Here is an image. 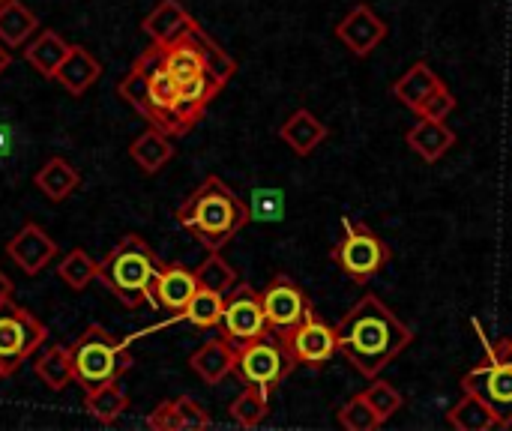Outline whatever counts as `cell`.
Returning a JSON list of instances; mask_svg holds the SVG:
<instances>
[{
	"mask_svg": "<svg viewBox=\"0 0 512 431\" xmlns=\"http://www.w3.org/2000/svg\"><path fill=\"white\" fill-rule=\"evenodd\" d=\"M192 21H195V18L183 9L180 0H159V3L153 6V12L141 21V30H144L153 42L165 45V42L177 39Z\"/></svg>",
	"mask_w": 512,
	"mask_h": 431,
	"instance_id": "cell-22",
	"label": "cell"
},
{
	"mask_svg": "<svg viewBox=\"0 0 512 431\" xmlns=\"http://www.w3.org/2000/svg\"><path fill=\"white\" fill-rule=\"evenodd\" d=\"M252 222H279L285 213V198L279 189H255L249 204Z\"/></svg>",
	"mask_w": 512,
	"mask_h": 431,
	"instance_id": "cell-36",
	"label": "cell"
},
{
	"mask_svg": "<svg viewBox=\"0 0 512 431\" xmlns=\"http://www.w3.org/2000/svg\"><path fill=\"white\" fill-rule=\"evenodd\" d=\"M297 369V363L291 360V354L285 351L282 339L267 330L264 336L237 345V363H234V375L246 384V387H258L264 393H273L276 387H282V381Z\"/></svg>",
	"mask_w": 512,
	"mask_h": 431,
	"instance_id": "cell-9",
	"label": "cell"
},
{
	"mask_svg": "<svg viewBox=\"0 0 512 431\" xmlns=\"http://www.w3.org/2000/svg\"><path fill=\"white\" fill-rule=\"evenodd\" d=\"M333 261L351 282L366 285L393 261V249L363 222L342 216V240L333 246Z\"/></svg>",
	"mask_w": 512,
	"mask_h": 431,
	"instance_id": "cell-7",
	"label": "cell"
},
{
	"mask_svg": "<svg viewBox=\"0 0 512 431\" xmlns=\"http://www.w3.org/2000/svg\"><path fill=\"white\" fill-rule=\"evenodd\" d=\"M177 402V417H180V431H201V429H210L213 426V420H210V414L195 402V399H189V396H180V399H174Z\"/></svg>",
	"mask_w": 512,
	"mask_h": 431,
	"instance_id": "cell-38",
	"label": "cell"
},
{
	"mask_svg": "<svg viewBox=\"0 0 512 431\" xmlns=\"http://www.w3.org/2000/svg\"><path fill=\"white\" fill-rule=\"evenodd\" d=\"M12 303V279L0 270V306Z\"/></svg>",
	"mask_w": 512,
	"mask_h": 431,
	"instance_id": "cell-41",
	"label": "cell"
},
{
	"mask_svg": "<svg viewBox=\"0 0 512 431\" xmlns=\"http://www.w3.org/2000/svg\"><path fill=\"white\" fill-rule=\"evenodd\" d=\"M6 255H9V261L21 270V273H27V276H36V273H42L51 261H54V255H57V243L36 225V222H27V225H21V231L6 243Z\"/></svg>",
	"mask_w": 512,
	"mask_h": 431,
	"instance_id": "cell-15",
	"label": "cell"
},
{
	"mask_svg": "<svg viewBox=\"0 0 512 431\" xmlns=\"http://www.w3.org/2000/svg\"><path fill=\"white\" fill-rule=\"evenodd\" d=\"M456 111V96L450 93V87H441L420 111V117H435V120H447Z\"/></svg>",
	"mask_w": 512,
	"mask_h": 431,
	"instance_id": "cell-39",
	"label": "cell"
},
{
	"mask_svg": "<svg viewBox=\"0 0 512 431\" xmlns=\"http://www.w3.org/2000/svg\"><path fill=\"white\" fill-rule=\"evenodd\" d=\"M162 63L180 84L207 72L225 87L237 72V63L222 51V45L210 33H204L198 21H192L177 39L162 45Z\"/></svg>",
	"mask_w": 512,
	"mask_h": 431,
	"instance_id": "cell-5",
	"label": "cell"
},
{
	"mask_svg": "<svg viewBox=\"0 0 512 431\" xmlns=\"http://www.w3.org/2000/svg\"><path fill=\"white\" fill-rule=\"evenodd\" d=\"M33 372H36V378H39L48 390H54V393L66 390V387L75 381L72 351H69V348H63V345H51V348H45V351L36 357Z\"/></svg>",
	"mask_w": 512,
	"mask_h": 431,
	"instance_id": "cell-26",
	"label": "cell"
},
{
	"mask_svg": "<svg viewBox=\"0 0 512 431\" xmlns=\"http://www.w3.org/2000/svg\"><path fill=\"white\" fill-rule=\"evenodd\" d=\"M339 354L363 375L378 378L414 339L411 327L378 297L363 294L336 324Z\"/></svg>",
	"mask_w": 512,
	"mask_h": 431,
	"instance_id": "cell-1",
	"label": "cell"
},
{
	"mask_svg": "<svg viewBox=\"0 0 512 431\" xmlns=\"http://www.w3.org/2000/svg\"><path fill=\"white\" fill-rule=\"evenodd\" d=\"M339 426L345 431H378L384 423L378 420V414L369 408V402L363 399V393H357L354 399H348L339 408Z\"/></svg>",
	"mask_w": 512,
	"mask_h": 431,
	"instance_id": "cell-35",
	"label": "cell"
},
{
	"mask_svg": "<svg viewBox=\"0 0 512 431\" xmlns=\"http://www.w3.org/2000/svg\"><path fill=\"white\" fill-rule=\"evenodd\" d=\"M510 431H512V426H510Z\"/></svg>",
	"mask_w": 512,
	"mask_h": 431,
	"instance_id": "cell-46",
	"label": "cell"
},
{
	"mask_svg": "<svg viewBox=\"0 0 512 431\" xmlns=\"http://www.w3.org/2000/svg\"><path fill=\"white\" fill-rule=\"evenodd\" d=\"M39 21L21 0H6L0 6V42L9 48H21L33 39Z\"/></svg>",
	"mask_w": 512,
	"mask_h": 431,
	"instance_id": "cell-27",
	"label": "cell"
},
{
	"mask_svg": "<svg viewBox=\"0 0 512 431\" xmlns=\"http://www.w3.org/2000/svg\"><path fill=\"white\" fill-rule=\"evenodd\" d=\"M504 345H507V348H510V351H512V339H504Z\"/></svg>",
	"mask_w": 512,
	"mask_h": 431,
	"instance_id": "cell-44",
	"label": "cell"
},
{
	"mask_svg": "<svg viewBox=\"0 0 512 431\" xmlns=\"http://www.w3.org/2000/svg\"><path fill=\"white\" fill-rule=\"evenodd\" d=\"M264 300V315H267V327L276 336L291 333L297 324H303V318L312 312V300L309 294L288 276H273L270 285L261 291Z\"/></svg>",
	"mask_w": 512,
	"mask_h": 431,
	"instance_id": "cell-13",
	"label": "cell"
},
{
	"mask_svg": "<svg viewBox=\"0 0 512 431\" xmlns=\"http://www.w3.org/2000/svg\"><path fill=\"white\" fill-rule=\"evenodd\" d=\"M408 147L423 159V162H438L450 153V147L456 144V132L447 126V120H435V117H420L408 135H405Z\"/></svg>",
	"mask_w": 512,
	"mask_h": 431,
	"instance_id": "cell-18",
	"label": "cell"
},
{
	"mask_svg": "<svg viewBox=\"0 0 512 431\" xmlns=\"http://www.w3.org/2000/svg\"><path fill=\"white\" fill-rule=\"evenodd\" d=\"M69 351H72L75 381L84 390H96L102 384H111L123 372L132 369L129 339H117L99 324L87 327Z\"/></svg>",
	"mask_w": 512,
	"mask_h": 431,
	"instance_id": "cell-6",
	"label": "cell"
},
{
	"mask_svg": "<svg viewBox=\"0 0 512 431\" xmlns=\"http://www.w3.org/2000/svg\"><path fill=\"white\" fill-rule=\"evenodd\" d=\"M222 90V84L213 78V75H195V78H189V81H183L180 84V96L183 99H189L192 105H198V108H204L207 111V105L216 99V93Z\"/></svg>",
	"mask_w": 512,
	"mask_h": 431,
	"instance_id": "cell-37",
	"label": "cell"
},
{
	"mask_svg": "<svg viewBox=\"0 0 512 431\" xmlns=\"http://www.w3.org/2000/svg\"><path fill=\"white\" fill-rule=\"evenodd\" d=\"M36 189L48 198V201H63L69 198L78 186H81V174L75 171V165H69L60 156H51L33 177Z\"/></svg>",
	"mask_w": 512,
	"mask_h": 431,
	"instance_id": "cell-24",
	"label": "cell"
},
{
	"mask_svg": "<svg viewBox=\"0 0 512 431\" xmlns=\"http://www.w3.org/2000/svg\"><path fill=\"white\" fill-rule=\"evenodd\" d=\"M126 405H129V399H126L123 387H117V381L102 384V387H96V390H84V411H87L96 423H102V426L117 423V420L123 417Z\"/></svg>",
	"mask_w": 512,
	"mask_h": 431,
	"instance_id": "cell-28",
	"label": "cell"
},
{
	"mask_svg": "<svg viewBox=\"0 0 512 431\" xmlns=\"http://www.w3.org/2000/svg\"><path fill=\"white\" fill-rule=\"evenodd\" d=\"M450 426L459 431H492L498 429V417L489 411V405L483 399H477L474 393H465L462 402H456L447 414Z\"/></svg>",
	"mask_w": 512,
	"mask_h": 431,
	"instance_id": "cell-29",
	"label": "cell"
},
{
	"mask_svg": "<svg viewBox=\"0 0 512 431\" xmlns=\"http://www.w3.org/2000/svg\"><path fill=\"white\" fill-rule=\"evenodd\" d=\"M441 87H447L444 84V78L441 75H435V69L429 66V63H414L393 87H390V93H393V99H399L405 108H411L417 117H420V111H423V105L441 90Z\"/></svg>",
	"mask_w": 512,
	"mask_h": 431,
	"instance_id": "cell-17",
	"label": "cell"
},
{
	"mask_svg": "<svg viewBox=\"0 0 512 431\" xmlns=\"http://www.w3.org/2000/svg\"><path fill=\"white\" fill-rule=\"evenodd\" d=\"M69 48H72V45H69L57 30H39V33L24 45V57H27V63H30L39 75L54 78L57 66H60L63 57L69 54Z\"/></svg>",
	"mask_w": 512,
	"mask_h": 431,
	"instance_id": "cell-23",
	"label": "cell"
},
{
	"mask_svg": "<svg viewBox=\"0 0 512 431\" xmlns=\"http://www.w3.org/2000/svg\"><path fill=\"white\" fill-rule=\"evenodd\" d=\"M177 222L207 252H222L252 222V213L249 204L222 177L210 174L177 207Z\"/></svg>",
	"mask_w": 512,
	"mask_h": 431,
	"instance_id": "cell-2",
	"label": "cell"
},
{
	"mask_svg": "<svg viewBox=\"0 0 512 431\" xmlns=\"http://www.w3.org/2000/svg\"><path fill=\"white\" fill-rule=\"evenodd\" d=\"M117 93L138 114H144L150 126L162 129L168 138L180 135L177 120H174V102L180 96V81L165 69L159 42H153L147 51H141V57L132 63V69L117 84Z\"/></svg>",
	"mask_w": 512,
	"mask_h": 431,
	"instance_id": "cell-3",
	"label": "cell"
},
{
	"mask_svg": "<svg viewBox=\"0 0 512 431\" xmlns=\"http://www.w3.org/2000/svg\"><path fill=\"white\" fill-rule=\"evenodd\" d=\"M159 270H162V261L156 258L150 243L138 234H126L99 261V282L126 309H138L141 303H153V282Z\"/></svg>",
	"mask_w": 512,
	"mask_h": 431,
	"instance_id": "cell-4",
	"label": "cell"
},
{
	"mask_svg": "<svg viewBox=\"0 0 512 431\" xmlns=\"http://www.w3.org/2000/svg\"><path fill=\"white\" fill-rule=\"evenodd\" d=\"M231 420L243 429H255L264 423L267 411H270V393L258 390V387H246L234 402H231Z\"/></svg>",
	"mask_w": 512,
	"mask_h": 431,
	"instance_id": "cell-31",
	"label": "cell"
},
{
	"mask_svg": "<svg viewBox=\"0 0 512 431\" xmlns=\"http://www.w3.org/2000/svg\"><path fill=\"white\" fill-rule=\"evenodd\" d=\"M219 327H222V336L234 348L264 336L270 327H267L261 291H255L252 285H234L231 294L225 297V309H222V324Z\"/></svg>",
	"mask_w": 512,
	"mask_h": 431,
	"instance_id": "cell-12",
	"label": "cell"
},
{
	"mask_svg": "<svg viewBox=\"0 0 512 431\" xmlns=\"http://www.w3.org/2000/svg\"><path fill=\"white\" fill-rule=\"evenodd\" d=\"M195 276H198V285H201V288L216 291V294H222V297H228L231 288L237 285V270H234L219 252H210V255L201 261V267L195 270Z\"/></svg>",
	"mask_w": 512,
	"mask_h": 431,
	"instance_id": "cell-33",
	"label": "cell"
},
{
	"mask_svg": "<svg viewBox=\"0 0 512 431\" xmlns=\"http://www.w3.org/2000/svg\"><path fill=\"white\" fill-rule=\"evenodd\" d=\"M9 63H12V54H9V45H3L0 42V75L9 69Z\"/></svg>",
	"mask_w": 512,
	"mask_h": 431,
	"instance_id": "cell-42",
	"label": "cell"
},
{
	"mask_svg": "<svg viewBox=\"0 0 512 431\" xmlns=\"http://www.w3.org/2000/svg\"><path fill=\"white\" fill-rule=\"evenodd\" d=\"M147 429L153 431H180V417H177V402H162L156 411L147 417Z\"/></svg>",
	"mask_w": 512,
	"mask_h": 431,
	"instance_id": "cell-40",
	"label": "cell"
},
{
	"mask_svg": "<svg viewBox=\"0 0 512 431\" xmlns=\"http://www.w3.org/2000/svg\"><path fill=\"white\" fill-rule=\"evenodd\" d=\"M6 375H9V369H6V366L0 363V378H6Z\"/></svg>",
	"mask_w": 512,
	"mask_h": 431,
	"instance_id": "cell-43",
	"label": "cell"
},
{
	"mask_svg": "<svg viewBox=\"0 0 512 431\" xmlns=\"http://www.w3.org/2000/svg\"><path fill=\"white\" fill-rule=\"evenodd\" d=\"M285 351L291 354V360L297 366H306L312 372H321L330 366V360L339 354V333L336 324H327L321 315H315V309L303 318V324H297L291 333L279 336Z\"/></svg>",
	"mask_w": 512,
	"mask_h": 431,
	"instance_id": "cell-10",
	"label": "cell"
},
{
	"mask_svg": "<svg viewBox=\"0 0 512 431\" xmlns=\"http://www.w3.org/2000/svg\"><path fill=\"white\" fill-rule=\"evenodd\" d=\"M57 276L63 285H69V291H84L93 279H99V261H93L84 249H72L60 261Z\"/></svg>",
	"mask_w": 512,
	"mask_h": 431,
	"instance_id": "cell-32",
	"label": "cell"
},
{
	"mask_svg": "<svg viewBox=\"0 0 512 431\" xmlns=\"http://www.w3.org/2000/svg\"><path fill=\"white\" fill-rule=\"evenodd\" d=\"M336 39H339L354 57H369V54L387 39V24H384V18H381L369 3H357V6L336 24Z\"/></svg>",
	"mask_w": 512,
	"mask_h": 431,
	"instance_id": "cell-14",
	"label": "cell"
},
{
	"mask_svg": "<svg viewBox=\"0 0 512 431\" xmlns=\"http://www.w3.org/2000/svg\"><path fill=\"white\" fill-rule=\"evenodd\" d=\"M198 288L201 285H198L195 270H189L183 264H162V270L156 273V282H153V306L180 315Z\"/></svg>",
	"mask_w": 512,
	"mask_h": 431,
	"instance_id": "cell-16",
	"label": "cell"
},
{
	"mask_svg": "<svg viewBox=\"0 0 512 431\" xmlns=\"http://www.w3.org/2000/svg\"><path fill=\"white\" fill-rule=\"evenodd\" d=\"M3 3H6V0H0V6H3Z\"/></svg>",
	"mask_w": 512,
	"mask_h": 431,
	"instance_id": "cell-45",
	"label": "cell"
},
{
	"mask_svg": "<svg viewBox=\"0 0 512 431\" xmlns=\"http://www.w3.org/2000/svg\"><path fill=\"white\" fill-rule=\"evenodd\" d=\"M129 156H132V162H135L144 174H156V171H162V168L171 162L174 147H171V141H168V135H165L162 129L150 126L147 132H141V135L132 141Z\"/></svg>",
	"mask_w": 512,
	"mask_h": 431,
	"instance_id": "cell-25",
	"label": "cell"
},
{
	"mask_svg": "<svg viewBox=\"0 0 512 431\" xmlns=\"http://www.w3.org/2000/svg\"><path fill=\"white\" fill-rule=\"evenodd\" d=\"M234 363H237V348H234L225 336H222V339L204 342V345L189 357L192 372H195L204 384H210V387H216V384H222L228 375H234Z\"/></svg>",
	"mask_w": 512,
	"mask_h": 431,
	"instance_id": "cell-19",
	"label": "cell"
},
{
	"mask_svg": "<svg viewBox=\"0 0 512 431\" xmlns=\"http://www.w3.org/2000/svg\"><path fill=\"white\" fill-rule=\"evenodd\" d=\"M363 399L369 402V408L378 414L381 423H387V420H390L393 414H399L402 405H405L402 393H399L390 381H381V378H372V384L363 390Z\"/></svg>",
	"mask_w": 512,
	"mask_h": 431,
	"instance_id": "cell-34",
	"label": "cell"
},
{
	"mask_svg": "<svg viewBox=\"0 0 512 431\" xmlns=\"http://www.w3.org/2000/svg\"><path fill=\"white\" fill-rule=\"evenodd\" d=\"M222 309H225V297L222 294L198 288L195 297L189 300V306L180 312V318H186L198 330H213V327L222 324Z\"/></svg>",
	"mask_w": 512,
	"mask_h": 431,
	"instance_id": "cell-30",
	"label": "cell"
},
{
	"mask_svg": "<svg viewBox=\"0 0 512 431\" xmlns=\"http://www.w3.org/2000/svg\"><path fill=\"white\" fill-rule=\"evenodd\" d=\"M327 135H330V129H327L312 111H306V108L294 111V114L282 123V129H279V138H282L297 156L315 153V147H321V141H324Z\"/></svg>",
	"mask_w": 512,
	"mask_h": 431,
	"instance_id": "cell-21",
	"label": "cell"
},
{
	"mask_svg": "<svg viewBox=\"0 0 512 431\" xmlns=\"http://www.w3.org/2000/svg\"><path fill=\"white\" fill-rule=\"evenodd\" d=\"M462 393H474L498 417V429L512 426V351L501 342L489 348L486 363L474 366L462 378Z\"/></svg>",
	"mask_w": 512,
	"mask_h": 431,
	"instance_id": "cell-8",
	"label": "cell"
},
{
	"mask_svg": "<svg viewBox=\"0 0 512 431\" xmlns=\"http://www.w3.org/2000/svg\"><path fill=\"white\" fill-rule=\"evenodd\" d=\"M48 339V330L21 306L6 303L0 306V363L9 369V375L30 360Z\"/></svg>",
	"mask_w": 512,
	"mask_h": 431,
	"instance_id": "cell-11",
	"label": "cell"
},
{
	"mask_svg": "<svg viewBox=\"0 0 512 431\" xmlns=\"http://www.w3.org/2000/svg\"><path fill=\"white\" fill-rule=\"evenodd\" d=\"M102 75V63L93 57V51H87L84 45H72L69 54L63 57V63L54 72V81H60V87L72 96L87 93Z\"/></svg>",
	"mask_w": 512,
	"mask_h": 431,
	"instance_id": "cell-20",
	"label": "cell"
}]
</instances>
